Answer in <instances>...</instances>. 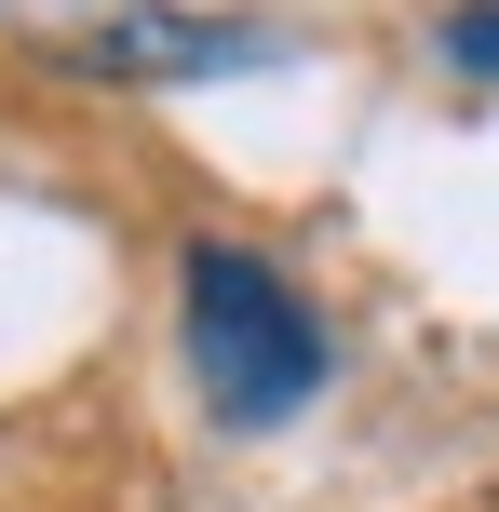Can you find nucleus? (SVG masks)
<instances>
[{
	"label": "nucleus",
	"mask_w": 499,
	"mask_h": 512,
	"mask_svg": "<svg viewBox=\"0 0 499 512\" xmlns=\"http://www.w3.org/2000/svg\"><path fill=\"white\" fill-rule=\"evenodd\" d=\"M176 337H189V378H203L216 432H284V418L338 378L324 310L297 297L257 243H189L176 256Z\"/></svg>",
	"instance_id": "nucleus-1"
},
{
	"label": "nucleus",
	"mask_w": 499,
	"mask_h": 512,
	"mask_svg": "<svg viewBox=\"0 0 499 512\" xmlns=\"http://www.w3.org/2000/svg\"><path fill=\"white\" fill-rule=\"evenodd\" d=\"M432 54H446L459 81H499V0H459V14L432 27Z\"/></svg>",
	"instance_id": "nucleus-3"
},
{
	"label": "nucleus",
	"mask_w": 499,
	"mask_h": 512,
	"mask_svg": "<svg viewBox=\"0 0 499 512\" xmlns=\"http://www.w3.org/2000/svg\"><path fill=\"white\" fill-rule=\"evenodd\" d=\"M54 68L81 81H230V68H270V27H230V14H176V0H81V27H41Z\"/></svg>",
	"instance_id": "nucleus-2"
}]
</instances>
